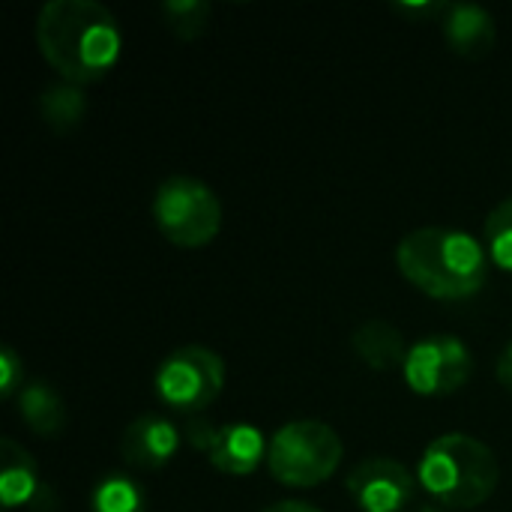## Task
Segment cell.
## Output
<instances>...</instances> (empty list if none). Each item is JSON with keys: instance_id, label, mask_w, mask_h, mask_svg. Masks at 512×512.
<instances>
[{"instance_id": "1", "label": "cell", "mask_w": 512, "mask_h": 512, "mask_svg": "<svg viewBox=\"0 0 512 512\" xmlns=\"http://www.w3.org/2000/svg\"><path fill=\"white\" fill-rule=\"evenodd\" d=\"M36 42L66 84H90L117 63L123 33L96 0H48L36 18Z\"/></svg>"}, {"instance_id": "2", "label": "cell", "mask_w": 512, "mask_h": 512, "mask_svg": "<svg viewBox=\"0 0 512 512\" xmlns=\"http://www.w3.org/2000/svg\"><path fill=\"white\" fill-rule=\"evenodd\" d=\"M402 276L435 300L474 297L486 282V249L465 231L420 228L396 249Z\"/></svg>"}, {"instance_id": "3", "label": "cell", "mask_w": 512, "mask_h": 512, "mask_svg": "<svg viewBox=\"0 0 512 512\" xmlns=\"http://www.w3.org/2000/svg\"><path fill=\"white\" fill-rule=\"evenodd\" d=\"M417 477L438 504L471 510L486 504L498 489L501 462L483 441L453 432L435 438L426 447Z\"/></svg>"}, {"instance_id": "4", "label": "cell", "mask_w": 512, "mask_h": 512, "mask_svg": "<svg viewBox=\"0 0 512 512\" xmlns=\"http://www.w3.org/2000/svg\"><path fill=\"white\" fill-rule=\"evenodd\" d=\"M342 462V441L336 429L318 420H294L282 426L270 447L267 465L282 486L309 489L336 474Z\"/></svg>"}, {"instance_id": "5", "label": "cell", "mask_w": 512, "mask_h": 512, "mask_svg": "<svg viewBox=\"0 0 512 512\" xmlns=\"http://www.w3.org/2000/svg\"><path fill=\"white\" fill-rule=\"evenodd\" d=\"M153 216L159 231L183 249L207 246L222 228V204L216 192L195 177H168L156 189Z\"/></svg>"}, {"instance_id": "6", "label": "cell", "mask_w": 512, "mask_h": 512, "mask_svg": "<svg viewBox=\"0 0 512 512\" xmlns=\"http://www.w3.org/2000/svg\"><path fill=\"white\" fill-rule=\"evenodd\" d=\"M225 384V363L219 354L201 345H186L171 351L156 372L159 399L183 414L204 411L219 399Z\"/></svg>"}, {"instance_id": "7", "label": "cell", "mask_w": 512, "mask_h": 512, "mask_svg": "<svg viewBox=\"0 0 512 512\" xmlns=\"http://www.w3.org/2000/svg\"><path fill=\"white\" fill-rule=\"evenodd\" d=\"M402 372L414 393L450 396L468 384L474 372V360L462 339L447 333H432L408 348Z\"/></svg>"}, {"instance_id": "8", "label": "cell", "mask_w": 512, "mask_h": 512, "mask_svg": "<svg viewBox=\"0 0 512 512\" xmlns=\"http://www.w3.org/2000/svg\"><path fill=\"white\" fill-rule=\"evenodd\" d=\"M348 492L363 512H402L414 498V477L402 462L372 456L351 471Z\"/></svg>"}, {"instance_id": "9", "label": "cell", "mask_w": 512, "mask_h": 512, "mask_svg": "<svg viewBox=\"0 0 512 512\" xmlns=\"http://www.w3.org/2000/svg\"><path fill=\"white\" fill-rule=\"evenodd\" d=\"M180 450V432L174 429L171 420L159 414H144L132 420L120 438V453L132 468L141 471H156L168 465Z\"/></svg>"}, {"instance_id": "10", "label": "cell", "mask_w": 512, "mask_h": 512, "mask_svg": "<svg viewBox=\"0 0 512 512\" xmlns=\"http://www.w3.org/2000/svg\"><path fill=\"white\" fill-rule=\"evenodd\" d=\"M444 36L450 48L462 57H483L492 51L498 27L495 18L477 3H450L444 9Z\"/></svg>"}, {"instance_id": "11", "label": "cell", "mask_w": 512, "mask_h": 512, "mask_svg": "<svg viewBox=\"0 0 512 512\" xmlns=\"http://www.w3.org/2000/svg\"><path fill=\"white\" fill-rule=\"evenodd\" d=\"M213 468L228 477H246L252 474L261 459L267 456L264 435L249 423H228L219 426V435L213 441V450L207 453Z\"/></svg>"}, {"instance_id": "12", "label": "cell", "mask_w": 512, "mask_h": 512, "mask_svg": "<svg viewBox=\"0 0 512 512\" xmlns=\"http://www.w3.org/2000/svg\"><path fill=\"white\" fill-rule=\"evenodd\" d=\"M42 492V483H39V468L33 462V456L3 438L0 441V501L6 510L12 507H21V504H33L36 495Z\"/></svg>"}, {"instance_id": "13", "label": "cell", "mask_w": 512, "mask_h": 512, "mask_svg": "<svg viewBox=\"0 0 512 512\" xmlns=\"http://www.w3.org/2000/svg\"><path fill=\"white\" fill-rule=\"evenodd\" d=\"M354 351L357 357L378 372H390L405 366L408 348H405V336L387 324V321H366L354 330Z\"/></svg>"}, {"instance_id": "14", "label": "cell", "mask_w": 512, "mask_h": 512, "mask_svg": "<svg viewBox=\"0 0 512 512\" xmlns=\"http://www.w3.org/2000/svg\"><path fill=\"white\" fill-rule=\"evenodd\" d=\"M18 408H21V420L33 429V435L39 438H57L66 426V408L63 399L54 393V387H48L45 381H33L27 387H21L18 393Z\"/></svg>"}, {"instance_id": "15", "label": "cell", "mask_w": 512, "mask_h": 512, "mask_svg": "<svg viewBox=\"0 0 512 512\" xmlns=\"http://www.w3.org/2000/svg\"><path fill=\"white\" fill-rule=\"evenodd\" d=\"M39 111L54 132H72L84 120L87 99L78 90V84H51L39 96Z\"/></svg>"}, {"instance_id": "16", "label": "cell", "mask_w": 512, "mask_h": 512, "mask_svg": "<svg viewBox=\"0 0 512 512\" xmlns=\"http://www.w3.org/2000/svg\"><path fill=\"white\" fill-rule=\"evenodd\" d=\"M90 512H147L144 489L126 474H108L90 495Z\"/></svg>"}, {"instance_id": "17", "label": "cell", "mask_w": 512, "mask_h": 512, "mask_svg": "<svg viewBox=\"0 0 512 512\" xmlns=\"http://www.w3.org/2000/svg\"><path fill=\"white\" fill-rule=\"evenodd\" d=\"M210 12H213V6L207 0H168V3H162V15H165L171 33H177L180 39H198L210 24Z\"/></svg>"}, {"instance_id": "18", "label": "cell", "mask_w": 512, "mask_h": 512, "mask_svg": "<svg viewBox=\"0 0 512 512\" xmlns=\"http://www.w3.org/2000/svg\"><path fill=\"white\" fill-rule=\"evenodd\" d=\"M486 249L489 258L512 273V198L501 201L486 219Z\"/></svg>"}, {"instance_id": "19", "label": "cell", "mask_w": 512, "mask_h": 512, "mask_svg": "<svg viewBox=\"0 0 512 512\" xmlns=\"http://www.w3.org/2000/svg\"><path fill=\"white\" fill-rule=\"evenodd\" d=\"M18 387H24V363L12 348L0 351V393L12 396Z\"/></svg>"}, {"instance_id": "20", "label": "cell", "mask_w": 512, "mask_h": 512, "mask_svg": "<svg viewBox=\"0 0 512 512\" xmlns=\"http://www.w3.org/2000/svg\"><path fill=\"white\" fill-rule=\"evenodd\" d=\"M216 435H219V429H216L213 423H207V420L192 417V420L186 423V438H189V444H192L195 450H201V453H210V450H213Z\"/></svg>"}, {"instance_id": "21", "label": "cell", "mask_w": 512, "mask_h": 512, "mask_svg": "<svg viewBox=\"0 0 512 512\" xmlns=\"http://www.w3.org/2000/svg\"><path fill=\"white\" fill-rule=\"evenodd\" d=\"M498 381L512 393V342L501 351V357H498Z\"/></svg>"}, {"instance_id": "22", "label": "cell", "mask_w": 512, "mask_h": 512, "mask_svg": "<svg viewBox=\"0 0 512 512\" xmlns=\"http://www.w3.org/2000/svg\"><path fill=\"white\" fill-rule=\"evenodd\" d=\"M405 15H435V12H444L447 6L444 3H396Z\"/></svg>"}, {"instance_id": "23", "label": "cell", "mask_w": 512, "mask_h": 512, "mask_svg": "<svg viewBox=\"0 0 512 512\" xmlns=\"http://www.w3.org/2000/svg\"><path fill=\"white\" fill-rule=\"evenodd\" d=\"M264 512H321L318 507L306 504V501H279L273 507H267Z\"/></svg>"}, {"instance_id": "24", "label": "cell", "mask_w": 512, "mask_h": 512, "mask_svg": "<svg viewBox=\"0 0 512 512\" xmlns=\"http://www.w3.org/2000/svg\"><path fill=\"white\" fill-rule=\"evenodd\" d=\"M411 512H441L438 507H432V504H423V507H417V510H411Z\"/></svg>"}]
</instances>
